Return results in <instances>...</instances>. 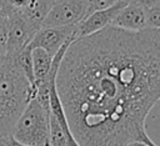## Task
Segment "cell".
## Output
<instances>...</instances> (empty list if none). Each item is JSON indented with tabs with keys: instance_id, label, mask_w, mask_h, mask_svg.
I'll list each match as a JSON object with an SVG mask.
<instances>
[{
	"instance_id": "cell-10",
	"label": "cell",
	"mask_w": 160,
	"mask_h": 146,
	"mask_svg": "<svg viewBox=\"0 0 160 146\" xmlns=\"http://www.w3.org/2000/svg\"><path fill=\"white\" fill-rule=\"evenodd\" d=\"M51 61H52V56L49 52H46L44 49L36 47L31 50V64H32V74H34L35 84H39L46 79L50 71Z\"/></svg>"
},
{
	"instance_id": "cell-11",
	"label": "cell",
	"mask_w": 160,
	"mask_h": 146,
	"mask_svg": "<svg viewBox=\"0 0 160 146\" xmlns=\"http://www.w3.org/2000/svg\"><path fill=\"white\" fill-rule=\"evenodd\" d=\"M49 146H69L65 131L51 114L49 116Z\"/></svg>"
},
{
	"instance_id": "cell-1",
	"label": "cell",
	"mask_w": 160,
	"mask_h": 146,
	"mask_svg": "<svg viewBox=\"0 0 160 146\" xmlns=\"http://www.w3.org/2000/svg\"><path fill=\"white\" fill-rule=\"evenodd\" d=\"M79 146H158L146 117L160 99V29L106 26L68 46L55 77Z\"/></svg>"
},
{
	"instance_id": "cell-21",
	"label": "cell",
	"mask_w": 160,
	"mask_h": 146,
	"mask_svg": "<svg viewBox=\"0 0 160 146\" xmlns=\"http://www.w3.org/2000/svg\"><path fill=\"white\" fill-rule=\"evenodd\" d=\"M1 59H2V57H0V60H1Z\"/></svg>"
},
{
	"instance_id": "cell-2",
	"label": "cell",
	"mask_w": 160,
	"mask_h": 146,
	"mask_svg": "<svg viewBox=\"0 0 160 146\" xmlns=\"http://www.w3.org/2000/svg\"><path fill=\"white\" fill-rule=\"evenodd\" d=\"M34 94L14 57L4 56L0 60V136L11 137L15 122Z\"/></svg>"
},
{
	"instance_id": "cell-17",
	"label": "cell",
	"mask_w": 160,
	"mask_h": 146,
	"mask_svg": "<svg viewBox=\"0 0 160 146\" xmlns=\"http://www.w3.org/2000/svg\"><path fill=\"white\" fill-rule=\"evenodd\" d=\"M12 10H15V9H12L8 2H6V0H0V15H9Z\"/></svg>"
},
{
	"instance_id": "cell-3",
	"label": "cell",
	"mask_w": 160,
	"mask_h": 146,
	"mask_svg": "<svg viewBox=\"0 0 160 146\" xmlns=\"http://www.w3.org/2000/svg\"><path fill=\"white\" fill-rule=\"evenodd\" d=\"M50 110L35 97L30 99L14 125L11 137L28 146H49Z\"/></svg>"
},
{
	"instance_id": "cell-4",
	"label": "cell",
	"mask_w": 160,
	"mask_h": 146,
	"mask_svg": "<svg viewBox=\"0 0 160 146\" xmlns=\"http://www.w3.org/2000/svg\"><path fill=\"white\" fill-rule=\"evenodd\" d=\"M86 16V0H58L42 20L41 27L78 25Z\"/></svg>"
},
{
	"instance_id": "cell-14",
	"label": "cell",
	"mask_w": 160,
	"mask_h": 146,
	"mask_svg": "<svg viewBox=\"0 0 160 146\" xmlns=\"http://www.w3.org/2000/svg\"><path fill=\"white\" fill-rule=\"evenodd\" d=\"M120 0H86V16L94 11L98 10H102L106 7H110L112 5H115L116 2H119ZM85 16V17H86ZM84 17V19H85Z\"/></svg>"
},
{
	"instance_id": "cell-8",
	"label": "cell",
	"mask_w": 160,
	"mask_h": 146,
	"mask_svg": "<svg viewBox=\"0 0 160 146\" xmlns=\"http://www.w3.org/2000/svg\"><path fill=\"white\" fill-rule=\"evenodd\" d=\"M110 25L126 31H140L146 29L144 7L132 2L126 4L115 15Z\"/></svg>"
},
{
	"instance_id": "cell-16",
	"label": "cell",
	"mask_w": 160,
	"mask_h": 146,
	"mask_svg": "<svg viewBox=\"0 0 160 146\" xmlns=\"http://www.w3.org/2000/svg\"><path fill=\"white\" fill-rule=\"evenodd\" d=\"M6 2H8L12 9L21 10L22 7L26 6V4L29 2V0H6Z\"/></svg>"
},
{
	"instance_id": "cell-5",
	"label": "cell",
	"mask_w": 160,
	"mask_h": 146,
	"mask_svg": "<svg viewBox=\"0 0 160 146\" xmlns=\"http://www.w3.org/2000/svg\"><path fill=\"white\" fill-rule=\"evenodd\" d=\"M8 24L9 35L5 56H15L28 46L39 27L32 25L18 9L12 10L8 15Z\"/></svg>"
},
{
	"instance_id": "cell-15",
	"label": "cell",
	"mask_w": 160,
	"mask_h": 146,
	"mask_svg": "<svg viewBox=\"0 0 160 146\" xmlns=\"http://www.w3.org/2000/svg\"><path fill=\"white\" fill-rule=\"evenodd\" d=\"M126 4H138L142 7H148V6H151V5H155V4H160V0H122Z\"/></svg>"
},
{
	"instance_id": "cell-18",
	"label": "cell",
	"mask_w": 160,
	"mask_h": 146,
	"mask_svg": "<svg viewBox=\"0 0 160 146\" xmlns=\"http://www.w3.org/2000/svg\"><path fill=\"white\" fill-rule=\"evenodd\" d=\"M9 139L6 136H0V146H10L9 145Z\"/></svg>"
},
{
	"instance_id": "cell-7",
	"label": "cell",
	"mask_w": 160,
	"mask_h": 146,
	"mask_svg": "<svg viewBox=\"0 0 160 146\" xmlns=\"http://www.w3.org/2000/svg\"><path fill=\"white\" fill-rule=\"evenodd\" d=\"M126 5V2H124L122 0H120L119 2H116L115 5L102 9V10H98L94 11L91 14H89L85 19H82L78 26H76V37H81V36H86L90 34H94L99 30H102L104 27L109 26L112 21V19L115 17V15Z\"/></svg>"
},
{
	"instance_id": "cell-9",
	"label": "cell",
	"mask_w": 160,
	"mask_h": 146,
	"mask_svg": "<svg viewBox=\"0 0 160 146\" xmlns=\"http://www.w3.org/2000/svg\"><path fill=\"white\" fill-rule=\"evenodd\" d=\"M56 1L58 0H29L26 6L20 11L32 25L40 29L42 20Z\"/></svg>"
},
{
	"instance_id": "cell-6",
	"label": "cell",
	"mask_w": 160,
	"mask_h": 146,
	"mask_svg": "<svg viewBox=\"0 0 160 146\" xmlns=\"http://www.w3.org/2000/svg\"><path fill=\"white\" fill-rule=\"evenodd\" d=\"M76 26H59V27H40L31 41L28 44L26 49L32 50L36 47L44 49L51 56H54L58 50L68 40L76 39Z\"/></svg>"
},
{
	"instance_id": "cell-12",
	"label": "cell",
	"mask_w": 160,
	"mask_h": 146,
	"mask_svg": "<svg viewBox=\"0 0 160 146\" xmlns=\"http://www.w3.org/2000/svg\"><path fill=\"white\" fill-rule=\"evenodd\" d=\"M146 29H160V4L144 7Z\"/></svg>"
},
{
	"instance_id": "cell-13",
	"label": "cell",
	"mask_w": 160,
	"mask_h": 146,
	"mask_svg": "<svg viewBox=\"0 0 160 146\" xmlns=\"http://www.w3.org/2000/svg\"><path fill=\"white\" fill-rule=\"evenodd\" d=\"M8 35H9L8 16L6 15H0V57H4L6 55Z\"/></svg>"
},
{
	"instance_id": "cell-20",
	"label": "cell",
	"mask_w": 160,
	"mask_h": 146,
	"mask_svg": "<svg viewBox=\"0 0 160 146\" xmlns=\"http://www.w3.org/2000/svg\"><path fill=\"white\" fill-rule=\"evenodd\" d=\"M9 145H10V146H28V145H24V144L18 142V141H16V140H14L12 137H10V139H9Z\"/></svg>"
},
{
	"instance_id": "cell-19",
	"label": "cell",
	"mask_w": 160,
	"mask_h": 146,
	"mask_svg": "<svg viewBox=\"0 0 160 146\" xmlns=\"http://www.w3.org/2000/svg\"><path fill=\"white\" fill-rule=\"evenodd\" d=\"M125 146H149V145H146L144 142H140V141H131V142L126 144Z\"/></svg>"
}]
</instances>
